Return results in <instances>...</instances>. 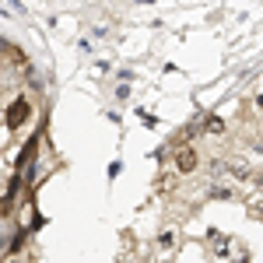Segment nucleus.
<instances>
[{
	"label": "nucleus",
	"instance_id": "obj_1",
	"mask_svg": "<svg viewBox=\"0 0 263 263\" xmlns=\"http://www.w3.org/2000/svg\"><path fill=\"white\" fill-rule=\"evenodd\" d=\"M28 112H32V105H28L25 99H14L11 105H7V126H11V130L25 126V123H28Z\"/></svg>",
	"mask_w": 263,
	"mask_h": 263
},
{
	"label": "nucleus",
	"instance_id": "obj_2",
	"mask_svg": "<svg viewBox=\"0 0 263 263\" xmlns=\"http://www.w3.org/2000/svg\"><path fill=\"white\" fill-rule=\"evenodd\" d=\"M193 165H197V155H193L190 147L176 155V168H179V172H193Z\"/></svg>",
	"mask_w": 263,
	"mask_h": 263
}]
</instances>
